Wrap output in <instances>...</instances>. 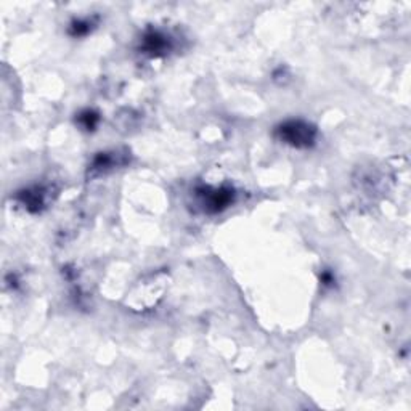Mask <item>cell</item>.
<instances>
[{
	"instance_id": "obj_1",
	"label": "cell",
	"mask_w": 411,
	"mask_h": 411,
	"mask_svg": "<svg viewBox=\"0 0 411 411\" xmlns=\"http://www.w3.org/2000/svg\"><path fill=\"white\" fill-rule=\"evenodd\" d=\"M275 135L286 145L294 148H310L317 140V129L301 119H293L280 124L275 129Z\"/></svg>"
},
{
	"instance_id": "obj_2",
	"label": "cell",
	"mask_w": 411,
	"mask_h": 411,
	"mask_svg": "<svg viewBox=\"0 0 411 411\" xmlns=\"http://www.w3.org/2000/svg\"><path fill=\"white\" fill-rule=\"evenodd\" d=\"M198 195L201 198V206L204 211L215 214L232 204L235 193L233 188H201Z\"/></svg>"
},
{
	"instance_id": "obj_3",
	"label": "cell",
	"mask_w": 411,
	"mask_h": 411,
	"mask_svg": "<svg viewBox=\"0 0 411 411\" xmlns=\"http://www.w3.org/2000/svg\"><path fill=\"white\" fill-rule=\"evenodd\" d=\"M172 47V42L170 39L163 32L159 31H148L145 36H143V42H142V50L143 53L151 55V57H159V55H165Z\"/></svg>"
},
{
	"instance_id": "obj_4",
	"label": "cell",
	"mask_w": 411,
	"mask_h": 411,
	"mask_svg": "<svg viewBox=\"0 0 411 411\" xmlns=\"http://www.w3.org/2000/svg\"><path fill=\"white\" fill-rule=\"evenodd\" d=\"M18 200L21 201V204L31 212H39L44 209L49 200V190L45 187H32L27 190H23L18 195Z\"/></svg>"
},
{
	"instance_id": "obj_5",
	"label": "cell",
	"mask_w": 411,
	"mask_h": 411,
	"mask_svg": "<svg viewBox=\"0 0 411 411\" xmlns=\"http://www.w3.org/2000/svg\"><path fill=\"white\" fill-rule=\"evenodd\" d=\"M118 158H119L118 153H100L94 159V163H92L89 170H92L95 175H100L101 172H106V170L116 168L119 164Z\"/></svg>"
},
{
	"instance_id": "obj_6",
	"label": "cell",
	"mask_w": 411,
	"mask_h": 411,
	"mask_svg": "<svg viewBox=\"0 0 411 411\" xmlns=\"http://www.w3.org/2000/svg\"><path fill=\"white\" fill-rule=\"evenodd\" d=\"M92 26H94V21L92 20H76L71 25V29H69V34L74 37H81L89 34L92 31Z\"/></svg>"
},
{
	"instance_id": "obj_7",
	"label": "cell",
	"mask_w": 411,
	"mask_h": 411,
	"mask_svg": "<svg viewBox=\"0 0 411 411\" xmlns=\"http://www.w3.org/2000/svg\"><path fill=\"white\" fill-rule=\"evenodd\" d=\"M98 121H100V116L95 113V111L87 109L84 113L79 114V122L84 126V129H87V131H94Z\"/></svg>"
}]
</instances>
